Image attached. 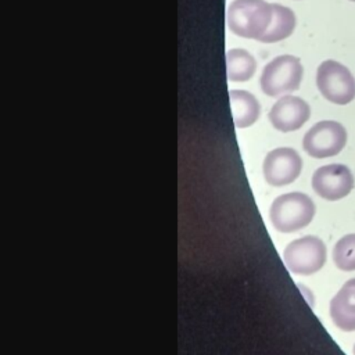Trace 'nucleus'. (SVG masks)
<instances>
[{
  "instance_id": "f257e3e1",
  "label": "nucleus",
  "mask_w": 355,
  "mask_h": 355,
  "mask_svg": "<svg viewBox=\"0 0 355 355\" xmlns=\"http://www.w3.org/2000/svg\"><path fill=\"white\" fill-rule=\"evenodd\" d=\"M272 19V6L265 0H233L226 12L229 29L247 39L259 40Z\"/></svg>"
},
{
  "instance_id": "f03ea898",
  "label": "nucleus",
  "mask_w": 355,
  "mask_h": 355,
  "mask_svg": "<svg viewBox=\"0 0 355 355\" xmlns=\"http://www.w3.org/2000/svg\"><path fill=\"white\" fill-rule=\"evenodd\" d=\"M315 215V204L304 193L293 191L273 200L269 218L273 227L283 233L297 232L311 223Z\"/></svg>"
},
{
  "instance_id": "7ed1b4c3",
  "label": "nucleus",
  "mask_w": 355,
  "mask_h": 355,
  "mask_svg": "<svg viewBox=\"0 0 355 355\" xmlns=\"http://www.w3.org/2000/svg\"><path fill=\"white\" fill-rule=\"evenodd\" d=\"M301 61L290 54L279 55L268 62L261 75V89L266 96L276 97L300 87L302 79Z\"/></svg>"
},
{
  "instance_id": "20e7f679",
  "label": "nucleus",
  "mask_w": 355,
  "mask_h": 355,
  "mask_svg": "<svg viewBox=\"0 0 355 355\" xmlns=\"http://www.w3.org/2000/svg\"><path fill=\"white\" fill-rule=\"evenodd\" d=\"M316 85L322 96L334 104H348L355 98V78L334 60L323 61L316 71Z\"/></svg>"
},
{
  "instance_id": "39448f33",
  "label": "nucleus",
  "mask_w": 355,
  "mask_h": 355,
  "mask_svg": "<svg viewBox=\"0 0 355 355\" xmlns=\"http://www.w3.org/2000/svg\"><path fill=\"white\" fill-rule=\"evenodd\" d=\"M283 259L294 275L308 276L316 273L324 265L326 245L316 236H304L286 247Z\"/></svg>"
},
{
  "instance_id": "423d86ee",
  "label": "nucleus",
  "mask_w": 355,
  "mask_h": 355,
  "mask_svg": "<svg viewBox=\"0 0 355 355\" xmlns=\"http://www.w3.org/2000/svg\"><path fill=\"white\" fill-rule=\"evenodd\" d=\"M347 143L345 128L336 121H320L304 136L302 147L313 158L337 155Z\"/></svg>"
},
{
  "instance_id": "0eeeda50",
  "label": "nucleus",
  "mask_w": 355,
  "mask_h": 355,
  "mask_svg": "<svg viewBox=\"0 0 355 355\" xmlns=\"http://www.w3.org/2000/svg\"><path fill=\"white\" fill-rule=\"evenodd\" d=\"M313 191L329 201L347 197L354 189V176L347 165L330 164L318 168L312 176Z\"/></svg>"
},
{
  "instance_id": "6e6552de",
  "label": "nucleus",
  "mask_w": 355,
  "mask_h": 355,
  "mask_svg": "<svg viewBox=\"0 0 355 355\" xmlns=\"http://www.w3.org/2000/svg\"><path fill=\"white\" fill-rule=\"evenodd\" d=\"M302 169L300 154L290 147H279L269 151L262 164L266 183L270 186H286L294 182Z\"/></svg>"
},
{
  "instance_id": "1a4fd4ad",
  "label": "nucleus",
  "mask_w": 355,
  "mask_h": 355,
  "mask_svg": "<svg viewBox=\"0 0 355 355\" xmlns=\"http://www.w3.org/2000/svg\"><path fill=\"white\" fill-rule=\"evenodd\" d=\"M311 116L309 104L297 96L280 97L269 111V121L280 132L300 129Z\"/></svg>"
},
{
  "instance_id": "9d476101",
  "label": "nucleus",
  "mask_w": 355,
  "mask_h": 355,
  "mask_svg": "<svg viewBox=\"0 0 355 355\" xmlns=\"http://www.w3.org/2000/svg\"><path fill=\"white\" fill-rule=\"evenodd\" d=\"M330 318L343 331L355 330V279L344 283L330 301Z\"/></svg>"
},
{
  "instance_id": "9b49d317",
  "label": "nucleus",
  "mask_w": 355,
  "mask_h": 355,
  "mask_svg": "<svg viewBox=\"0 0 355 355\" xmlns=\"http://www.w3.org/2000/svg\"><path fill=\"white\" fill-rule=\"evenodd\" d=\"M233 122L237 128H248L259 116L261 105L254 94L247 90H230L229 92Z\"/></svg>"
},
{
  "instance_id": "f8f14e48",
  "label": "nucleus",
  "mask_w": 355,
  "mask_h": 355,
  "mask_svg": "<svg viewBox=\"0 0 355 355\" xmlns=\"http://www.w3.org/2000/svg\"><path fill=\"white\" fill-rule=\"evenodd\" d=\"M270 6L272 19L266 32L259 39V42L263 43H275L283 40L288 37L295 28V14L293 12L291 8L275 3Z\"/></svg>"
},
{
  "instance_id": "ddd939ff",
  "label": "nucleus",
  "mask_w": 355,
  "mask_h": 355,
  "mask_svg": "<svg viewBox=\"0 0 355 355\" xmlns=\"http://www.w3.org/2000/svg\"><path fill=\"white\" fill-rule=\"evenodd\" d=\"M257 69L254 57L244 49H232L226 53L227 79L233 82H245L252 78Z\"/></svg>"
},
{
  "instance_id": "4468645a",
  "label": "nucleus",
  "mask_w": 355,
  "mask_h": 355,
  "mask_svg": "<svg viewBox=\"0 0 355 355\" xmlns=\"http://www.w3.org/2000/svg\"><path fill=\"white\" fill-rule=\"evenodd\" d=\"M333 261L341 270H355V233L341 237L333 248Z\"/></svg>"
},
{
  "instance_id": "2eb2a0df",
  "label": "nucleus",
  "mask_w": 355,
  "mask_h": 355,
  "mask_svg": "<svg viewBox=\"0 0 355 355\" xmlns=\"http://www.w3.org/2000/svg\"><path fill=\"white\" fill-rule=\"evenodd\" d=\"M349 1H355V0H349Z\"/></svg>"
}]
</instances>
